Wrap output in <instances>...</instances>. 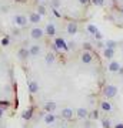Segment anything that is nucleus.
I'll return each mask as SVG.
<instances>
[{
	"instance_id": "nucleus-1",
	"label": "nucleus",
	"mask_w": 123,
	"mask_h": 128,
	"mask_svg": "<svg viewBox=\"0 0 123 128\" xmlns=\"http://www.w3.org/2000/svg\"><path fill=\"white\" fill-rule=\"evenodd\" d=\"M103 71L89 50L30 56L24 64L30 107L63 118H96Z\"/></svg>"
},
{
	"instance_id": "nucleus-3",
	"label": "nucleus",
	"mask_w": 123,
	"mask_h": 128,
	"mask_svg": "<svg viewBox=\"0 0 123 128\" xmlns=\"http://www.w3.org/2000/svg\"><path fill=\"white\" fill-rule=\"evenodd\" d=\"M23 128H102L96 118H63L29 107Z\"/></svg>"
},
{
	"instance_id": "nucleus-2",
	"label": "nucleus",
	"mask_w": 123,
	"mask_h": 128,
	"mask_svg": "<svg viewBox=\"0 0 123 128\" xmlns=\"http://www.w3.org/2000/svg\"><path fill=\"white\" fill-rule=\"evenodd\" d=\"M96 120L102 128H123V68L103 71Z\"/></svg>"
},
{
	"instance_id": "nucleus-4",
	"label": "nucleus",
	"mask_w": 123,
	"mask_h": 128,
	"mask_svg": "<svg viewBox=\"0 0 123 128\" xmlns=\"http://www.w3.org/2000/svg\"><path fill=\"white\" fill-rule=\"evenodd\" d=\"M19 107V92L10 61L0 50V117H12Z\"/></svg>"
}]
</instances>
